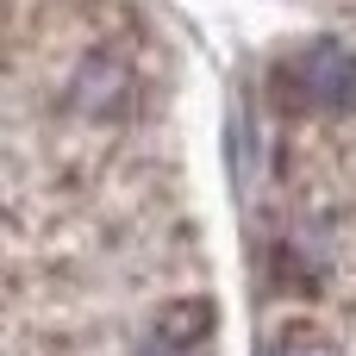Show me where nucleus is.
I'll return each mask as SVG.
<instances>
[{
    "instance_id": "f257e3e1",
    "label": "nucleus",
    "mask_w": 356,
    "mask_h": 356,
    "mask_svg": "<svg viewBox=\"0 0 356 356\" xmlns=\"http://www.w3.org/2000/svg\"><path fill=\"white\" fill-rule=\"evenodd\" d=\"M282 94L307 113H338V106H356V56L344 44H307L282 63Z\"/></svg>"
},
{
    "instance_id": "f03ea898",
    "label": "nucleus",
    "mask_w": 356,
    "mask_h": 356,
    "mask_svg": "<svg viewBox=\"0 0 356 356\" xmlns=\"http://www.w3.org/2000/svg\"><path fill=\"white\" fill-rule=\"evenodd\" d=\"M200 344H207V307H181L156 325V338L138 356H200Z\"/></svg>"
}]
</instances>
